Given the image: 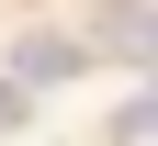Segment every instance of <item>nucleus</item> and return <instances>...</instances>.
Segmentation results:
<instances>
[{
  "mask_svg": "<svg viewBox=\"0 0 158 146\" xmlns=\"http://www.w3.org/2000/svg\"><path fill=\"white\" fill-rule=\"evenodd\" d=\"M79 56H90L79 34H23V56H11V79H23V90H45V79H68Z\"/></svg>",
  "mask_w": 158,
  "mask_h": 146,
  "instance_id": "obj_1",
  "label": "nucleus"
},
{
  "mask_svg": "<svg viewBox=\"0 0 158 146\" xmlns=\"http://www.w3.org/2000/svg\"><path fill=\"white\" fill-rule=\"evenodd\" d=\"M158 23H147V0H102V56H147Z\"/></svg>",
  "mask_w": 158,
  "mask_h": 146,
  "instance_id": "obj_2",
  "label": "nucleus"
},
{
  "mask_svg": "<svg viewBox=\"0 0 158 146\" xmlns=\"http://www.w3.org/2000/svg\"><path fill=\"white\" fill-rule=\"evenodd\" d=\"M23 112H34V90H23V79H0V135H11Z\"/></svg>",
  "mask_w": 158,
  "mask_h": 146,
  "instance_id": "obj_3",
  "label": "nucleus"
}]
</instances>
